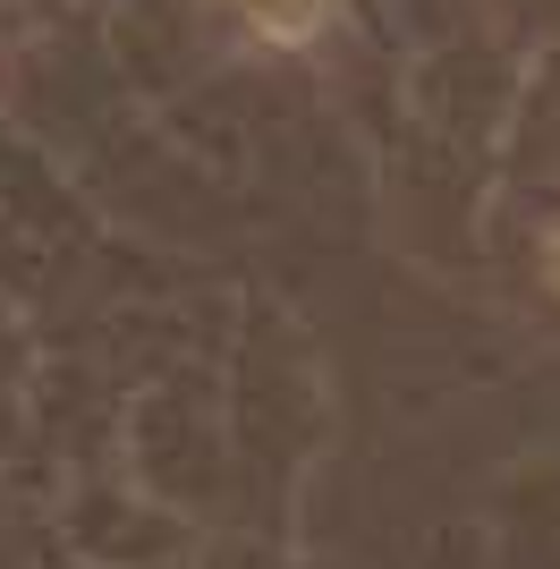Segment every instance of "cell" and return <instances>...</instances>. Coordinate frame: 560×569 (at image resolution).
<instances>
[{
  "instance_id": "obj_1",
  "label": "cell",
  "mask_w": 560,
  "mask_h": 569,
  "mask_svg": "<svg viewBox=\"0 0 560 569\" xmlns=\"http://www.w3.org/2000/svg\"><path fill=\"white\" fill-rule=\"evenodd\" d=\"M230 9L256 26L263 43H314L331 18V0H230Z\"/></svg>"
},
{
  "instance_id": "obj_2",
  "label": "cell",
  "mask_w": 560,
  "mask_h": 569,
  "mask_svg": "<svg viewBox=\"0 0 560 569\" xmlns=\"http://www.w3.org/2000/svg\"><path fill=\"white\" fill-rule=\"evenodd\" d=\"M543 281H552V289H560V230H552V238H543Z\"/></svg>"
}]
</instances>
